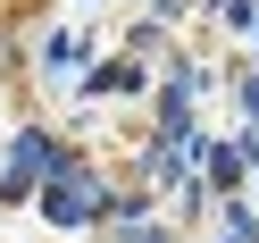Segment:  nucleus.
<instances>
[{
    "label": "nucleus",
    "instance_id": "nucleus-3",
    "mask_svg": "<svg viewBox=\"0 0 259 243\" xmlns=\"http://www.w3.org/2000/svg\"><path fill=\"white\" fill-rule=\"evenodd\" d=\"M42 67L67 76V67H75V34H51V42H42Z\"/></svg>",
    "mask_w": 259,
    "mask_h": 243
},
{
    "label": "nucleus",
    "instance_id": "nucleus-1",
    "mask_svg": "<svg viewBox=\"0 0 259 243\" xmlns=\"http://www.w3.org/2000/svg\"><path fill=\"white\" fill-rule=\"evenodd\" d=\"M42 210H51V218H101V210H109V193L92 185V176H67V185H51V193H42Z\"/></svg>",
    "mask_w": 259,
    "mask_h": 243
},
{
    "label": "nucleus",
    "instance_id": "nucleus-2",
    "mask_svg": "<svg viewBox=\"0 0 259 243\" xmlns=\"http://www.w3.org/2000/svg\"><path fill=\"white\" fill-rule=\"evenodd\" d=\"M34 176H51V143L17 134V176H9V193H34Z\"/></svg>",
    "mask_w": 259,
    "mask_h": 243
}]
</instances>
